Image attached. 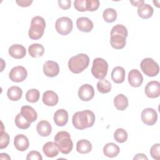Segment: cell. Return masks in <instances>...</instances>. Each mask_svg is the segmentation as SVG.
I'll return each instance as SVG.
<instances>
[{
  "label": "cell",
  "mask_w": 160,
  "mask_h": 160,
  "mask_svg": "<svg viewBox=\"0 0 160 160\" xmlns=\"http://www.w3.org/2000/svg\"><path fill=\"white\" fill-rule=\"evenodd\" d=\"M95 115L90 110H84L75 112L72 118V124L78 129H84L91 128L95 122Z\"/></svg>",
  "instance_id": "cell-1"
},
{
  "label": "cell",
  "mask_w": 160,
  "mask_h": 160,
  "mask_svg": "<svg viewBox=\"0 0 160 160\" xmlns=\"http://www.w3.org/2000/svg\"><path fill=\"white\" fill-rule=\"evenodd\" d=\"M128 34L127 28L122 24H116L111 29L110 33V43L116 49H121L124 48Z\"/></svg>",
  "instance_id": "cell-2"
},
{
  "label": "cell",
  "mask_w": 160,
  "mask_h": 160,
  "mask_svg": "<svg viewBox=\"0 0 160 160\" xmlns=\"http://www.w3.org/2000/svg\"><path fill=\"white\" fill-rule=\"evenodd\" d=\"M89 56L86 54L80 53L69 59L68 61V68L72 72L78 74L86 69L89 66Z\"/></svg>",
  "instance_id": "cell-3"
},
{
  "label": "cell",
  "mask_w": 160,
  "mask_h": 160,
  "mask_svg": "<svg viewBox=\"0 0 160 160\" xmlns=\"http://www.w3.org/2000/svg\"><path fill=\"white\" fill-rule=\"evenodd\" d=\"M54 142L59 151L64 154H69L72 149L73 142L69 133L67 131L58 132L54 136Z\"/></svg>",
  "instance_id": "cell-4"
},
{
  "label": "cell",
  "mask_w": 160,
  "mask_h": 160,
  "mask_svg": "<svg viewBox=\"0 0 160 160\" xmlns=\"http://www.w3.org/2000/svg\"><path fill=\"white\" fill-rule=\"evenodd\" d=\"M46 22L43 18L37 16L34 17L31 22V26L29 30V37L33 40L40 39L44 32Z\"/></svg>",
  "instance_id": "cell-5"
},
{
  "label": "cell",
  "mask_w": 160,
  "mask_h": 160,
  "mask_svg": "<svg viewBox=\"0 0 160 160\" xmlns=\"http://www.w3.org/2000/svg\"><path fill=\"white\" fill-rule=\"evenodd\" d=\"M108 70V64L106 60L101 58H97L93 60L91 73L96 79H104L107 75Z\"/></svg>",
  "instance_id": "cell-6"
},
{
  "label": "cell",
  "mask_w": 160,
  "mask_h": 160,
  "mask_svg": "<svg viewBox=\"0 0 160 160\" xmlns=\"http://www.w3.org/2000/svg\"><path fill=\"white\" fill-rule=\"evenodd\" d=\"M142 71L148 76L154 77L158 74L159 67L158 64L152 58H147L142 60L140 64Z\"/></svg>",
  "instance_id": "cell-7"
},
{
  "label": "cell",
  "mask_w": 160,
  "mask_h": 160,
  "mask_svg": "<svg viewBox=\"0 0 160 160\" xmlns=\"http://www.w3.org/2000/svg\"><path fill=\"white\" fill-rule=\"evenodd\" d=\"M56 31L61 35L69 34L72 29L73 24L72 20L68 17H61L58 18L55 24Z\"/></svg>",
  "instance_id": "cell-8"
},
{
  "label": "cell",
  "mask_w": 160,
  "mask_h": 160,
  "mask_svg": "<svg viewBox=\"0 0 160 160\" xmlns=\"http://www.w3.org/2000/svg\"><path fill=\"white\" fill-rule=\"evenodd\" d=\"M28 76V72L26 68L21 66H18L11 69L9 73V79L16 82H22L26 79Z\"/></svg>",
  "instance_id": "cell-9"
},
{
  "label": "cell",
  "mask_w": 160,
  "mask_h": 160,
  "mask_svg": "<svg viewBox=\"0 0 160 160\" xmlns=\"http://www.w3.org/2000/svg\"><path fill=\"white\" fill-rule=\"evenodd\" d=\"M141 117L142 122L148 126L154 125L158 120V114L156 111L150 108L142 110Z\"/></svg>",
  "instance_id": "cell-10"
},
{
  "label": "cell",
  "mask_w": 160,
  "mask_h": 160,
  "mask_svg": "<svg viewBox=\"0 0 160 160\" xmlns=\"http://www.w3.org/2000/svg\"><path fill=\"white\" fill-rule=\"evenodd\" d=\"M94 96V88L89 84H84L82 85L78 90V96L83 101H89L91 100Z\"/></svg>",
  "instance_id": "cell-11"
},
{
  "label": "cell",
  "mask_w": 160,
  "mask_h": 160,
  "mask_svg": "<svg viewBox=\"0 0 160 160\" xmlns=\"http://www.w3.org/2000/svg\"><path fill=\"white\" fill-rule=\"evenodd\" d=\"M145 94L149 98H156L160 95V83L158 81L149 82L145 87Z\"/></svg>",
  "instance_id": "cell-12"
},
{
  "label": "cell",
  "mask_w": 160,
  "mask_h": 160,
  "mask_svg": "<svg viewBox=\"0 0 160 160\" xmlns=\"http://www.w3.org/2000/svg\"><path fill=\"white\" fill-rule=\"evenodd\" d=\"M43 72L48 77H55L59 72V65L55 61H48L43 65Z\"/></svg>",
  "instance_id": "cell-13"
},
{
  "label": "cell",
  "mask_w": 160,
  "mask_h": 160,
  "mask_svg": "<svg viewBox=\"0 0 160 160\" xmlns=\"http://www.w3.org/2000/svg\"><path fill=\"white\" fill-rule=\"evenodd\" d=\"M128 81L131 86L139 87L143 82L142 75L138 69H132L128 74Z\"/></svg>",
  "instance_id": "cell-14"
},
{
  "label": "cell",
  "mask_w": 160,
  "mask_h": 160,
  "mask_svg": "<svg viewBox=\"0 0 160 160\" xmlns=\"http://www.w3.org/2000/svg\"><path fill=\"white\" fill-rule=\"evenodd\" d=\"M76 26L80 31L89 32L93 28V22L88 18L81 17L76 20Z\"/></svg>",
  "instance_id": "cell-15"
},
{
  "label": "cell",
  "mask_w": 160,
  "mask_h": 160,
  "mask_svg": "<svg viewBox=\"0 0 160 160\" xmlns=\"http://www.w3.org/2000/svg\"><path fill=\"white\" fill-rule=\"evenodd\" d=\"M14 145L17 150L19 151H26L29 146L28 138L24 134H18L14 139Z\"/></svg>",
  "instance_id": "cell-16"
},
{
  "label": "cell",
  "mask_w": 160,
  "mask_h": 160,
  "mask_svg": "<svg viewBox=\"0 0 160 160\" xmlns=\"http://www.w3.org/2000/svg\"><path fill=\"white\" fill-rule=\"evenodd\" d=\"M59 101L58 94L51 90L45 91L42 95V102L48 106H56Z\"/></svg>",
  "instance_id": "cell-17"
},
{
  "label": "cell",
  "mask_w": 160,
  "mask_h": 160,
  "mask_svg": "<svg viewBox=\"0 0 160 160\" xmlns=\"http://www.w3.org/2000/svg\"><path fill=\"white\" fill-rule=\"evenodd\" d=\"M54 121L58 126H64L68 121V113L64 109L57 110L54 114Z\"/></svg>",
  "instance_id": "cell-18"
},
{
  "label": "cell",
  "mask_w": 160,
  "mask_h": 160,
  "mask_svg": "<svg viewBox=\"0 0 160 160\" xmlns=\"http://www.w3.org/2000/svg\"><path fill=\"white\" fill-rule=\"evenodd\" d=\"M9 55L15 59H22L26 54V48L21 44H13L9 48Z\"/></svg>",
  "instance_id": "cell-19"
},
{
  "label": "cell",
  "mask_w": 160,
  "mask_h": 160,
  "mask_svg": "<svg viewBox=\"0 0 160 160\" xmlns=\"http://www.w3.org/2000/svg\"><path fill=\"white\" fill-rule=\"evenodd\" d=\"M44 154L48 158H54L58 155L59 149L54 142H47L42 147Z\"/></svg>",
  "instance_id": "cell-20"
},
{
  "label": "cell",
  "mask_w": 160,
  "mask_h": 160,
  "mask_svg": "<svg viewBox=\"0 0 160 160\" xmlns=\"http://www.w3.org/2000/svg\"><path fill=\"white\" fill-rule=\"evenodd\" d=\"M36 130L41 136L47 137L51 133L52 127L48 121L42 120L38 123L36 126Z\"/></svg>",
  "instance_id": "cell-21"
},
{
  "label": "cell",
  "mask_w": 160,
  "mask_h": 160,
  "mask_svg": "<svg viewBox=\"0 0 160 160\" xmlns=\"http://www.w3.org/2000/svg\"><path fill=\"white\" fill-rule=\"evenodd\" d=\"M125 73L126 72L123 68L121 66L115 67L111 72V79L115 83H122L125 79Z\"/></svg>",
  "instance_id": "cell-22"
},
{
  "label": "cell",
  "mask_w": 160,
  "mask_h": 160,
  "mask_svg": "<svg viewBox=\"0 0 160 160\" xmlns=\"http://www.w3.org/2000/svg\"><path fill=\"white\" fill-rule=\"evenodd\" d=\"M119 151V146L113 142L107 143L103 148V153L108 158H114L117 156Z\"/></svg>",
  "instance_id": "cell-23"
},
{
  "label": "cell",
  "mask_w": 160,
  "mask_h": 160,
  "mask_svg": "<svg viewBox=\"0 0 160 160\" xmlns=\"http://www.w3.org/2000/svg\"><path fill=\"white\" fill-rule=\"evenodd\" d=\"M21 113L25 117L28 121L31 122H34L38 118V114L36 111L29 106H23L21 109Z\"/></svg>",
  "instance_id": "cell-24"
},
{
  "label": "cell",
  "mask_w": 160,
  "mask_h": 160,
  "mask_svg": "<svg viewBox=\"0 0 160 160\" xmlns=\"http://www.w3.org/2000/svg\"><path fill=\"white\" fill-rule=\"evenodd\" d=\"M114 105L118 110L124 111L128 106V99L125 95L119 94L114 98Z\"/></svg>",
  "instance_id": "cell-25"
},
{
  "label": "cell",
  "mask_w": 160,
  "mask_h": 160,
  "mask_svg": "<svg viewBox=\"0 0 160 160\" xmlns=\"http://www.w3.org/2000/svg\"><path fill=\"white\" fill-rule=\"evenodd\" d=\"M153 12L154 10L152 6L148 4H143L138 9V16L142 19L150 18L152 16Z\"/></svg>",
  "instance_id": "cell-26"
},
{
  "label": "cell",
  "mask_w": 160,
  "mask_h": 160,
  "mask_svg": "<svg viewBox=\"0 0 160 160\" xmlns=\"http://www.w3.org/2000/svg\"><path fill=\"white\" fill-rule=\"evenodd\" d=\"M28 52L31 57L39 58L43 55L44 52V48L42 44L34 43L29 46Z\"/></svg>",
  "instance_id": "cell-27"
},
{
  "label": "cell",
  "mask_w": 160,
  "mask_h": 160,
  "mask_svg": "<svg viewBox=\"0 0 160 160\" xmlns=\"http://www.w3.org/2000/svg\"><path fill=\"white\" fill-rule=\"evenodd\" d=\"M22 94V89L16 86H11L8 89L7 91V96L8 98L12 101H16L19 100Z\"/></svg>",
  "instance_id": "cell-28"
},
{
  "label": "cell",
  "mask_w": 160,
  "mask_h": 160,
  "mask_svg": "<svg viewBox=\"0 0 160 160\" xmlns=\"http://www.w3.org/2000/svg\"><path fill=\"white\" fill-rule=\"evenodd\" d=\"M92 149V144L87 139H81L76 144V150L80 154L89 153Z\"/></svg>",
  "instance_id": "cell-29"
},
{
  "label": "cell",
  "mask_w": 160,
  "mask_h": 160,
  "mask_svg": "<svg viewBox=\"0 0 160 160\" xmlns=\"http://www.w3.org/2000/svg\"><path fill=\"white\" fill-rule=\"evenodd\" d=\"M14 121L16 126L21 129H28L31 124V122L28 121L25 117H24L21 112L18 113L16 115Z\"/></svg>",
  "instance_id": "cell-30"
},
{
  "label": "cell",
  "mask_w": 160,
  "mask_h": 160,
  "mask_svg": "<svg viewBox=\"0 0 160 160\" xmlns=\"http://www.w3.org/2000/svg\"><path fill=\"white\" fill-rule=\"evenodd\" d=\"M97 89L98 91L102 94L108 93L111 90V84L110 82L106 79H100L97 83Z\"/></svg>",
  "instance_id": "cell-31"
},
{
  "label": "cell",
  "mask_w": 160,
  "mask_h": 160,
  "mask_svg": "<svg viewBox=\"0 0 160 160\" xmlns=\"http://www.w3.org/2000/svg\"><path fill=\"white\" fill-rule=\"evenodd\" d=\"M102 17L106 22H112L117 18V12L112 8H107L103 11Z\"/></svg>",
  "instance_id": "cell-32"
},
{
  "label": "cell",
  "mask_w": 160,
  "mask_h": 160,
  "mask_svg": "<svg viewBox=\"0 0 160 160\" xmlns=\"http://www.w3.org/2000/svg\"><path fill=\"white\" fill-rule=\"evenodd\" d=\"M40 96L39 91L36 89H31L28 90L26 94V99L31 103L36 102Z\"/></svg>",
  "instance_id": "cell-33"
},
{
  "label": "cell",
  "mask_w": 160,
  "mask_h": 160,
  "mask_svg": "<svg viewBox=\"0 0 160 160\" xmlns=\"http://www.w3.org/2000/svg\"><path fill=\"white\" fill-rule=\"evenodd\" d=\"M128 136L127 132L122 128L117 129L114 133V138L115 140L119 143H122L126 141Z\"/></svg>",
  "instance_id": "cell-34"
},
{
  "label": "cell",
  "mask_w": 160,
  "mask_h": 160,
  "mask_svg": "<svg viewBox=\"0 0 160 160\" xmlns=\"http://www.w3.org/2000/svg\"><path fill=\"white\" fill-rule=\"evenodd\" d=\"M0 149H4L8 146L9 142V134L4 131V126L2 122H1V129L0 133Z\"/></svg>",
  "instance_id": "cell-35"
},
{
  "label": "cell",
  "mask_w": 160,
  "mask_h": 160,
  "mask_svg": "<svg viewBox=\"0 0 160 160\" xmlns=\"http://www.w3.org/2000/svg\"><path fill=\"white\" fill-rule=\"evenodd\" d=\"M74 6L75 9L78 11L84 12L88 11L87 0H75Z\"/></svg>",
  "instance_id": "cell-36"
},
{
  "label": "cell",
  "mask_w": 160,
  "mask_h": 160,
  "mask_svg": "<svg viewBox=\"0 0 160 160\" xmlns=\"http://www.w3.org/2000/svg\"><path fill=\"white\" fill-rule=\"evenodd\" d=\"M151 157L156 160L160 159V144L159 143L154 144L150 149Z\"/></svg>",
  "instance_id": "cell-37"
},
{
  "label": "cell",
  "mask_w": 160,
  "mask_h": 160,
  "mask_svg": "<svg viewBox=\"0 0 160 160\" xmlns=\"http://www.w3.org/2000/svg\"><path fill=\"white\" fill-rule=\"evenodd\" d=\"M88 11H96L99 6V1L98 0H87Z\"/></svg>",
  "instance_id": "cell-38"
},
{
  "label": "cell",
  "mask_w": 160,
  "mask_h": 160,
  "mask_svg": "<svg viewBox=\"0 0 160 160\" xmlns=\"http://www.w3.org/2000/svg\"><path fill=\"white\" fill-rule=\"evenodd\" d=\"M27 160H42V157L39 152L37 151H30L26 157Z\"/></svg>",
  "instance_id": "cell-39"
},
{
  "label": "cell",
  "mask_w": 160,
  "mask_h": 160,
  "mask_svg": "<svg viewBox=\"0 0 160 160\" xmlns=\"http://www.w3.org/2000/svg\"><path fill=\"white\" fill-rule=\"evenodd\" d=\"M58 2L59 4V6L62 9H68L71 7V0H59Z\"/></svg>",
  "instance_id": "cell-40"
},
{
  "label": "cell",
  "mask_w": 160,
  "mask_h": 160,
  "mask_svg": "<svg viewBox=\"0 0 160 160\" xmlns=\"http://www.w3.org/2000/svg\"><path fill=\"white\" fill-rule=\"evenodd\" d=\"M16 3L21 7H28L29 6H30L31 4V3L32 2V1H25V0H20V1H16Z\"/></svg>",
  "instance_id": "cell-41"
},
{
  "label": "cell",
  "mask_w": 160,
  "mask_h": 160,
  "mask_svg": "<svg viewBox=\"0 0 160 160\" xmlns=\"http://www.w3.org/2000/svg\"><path fill=\"white\" fill-rule=\"evenodd\" d=\"M133 159L134 160H135V159H146V160H148V157L144 154L138 153L134 157Z\"/></svg>",
  "instance_id": "cell-42"
},
{
  "label": "cell",
  "mask_w": 160,
  "mask_h": 160,
  "mask_svg": "<svg viewBox=\"0 0 160 160\" xmlns=\"http://www.w3.org/2000/svg\"><path fill=\"white\" fill-rule=\"evenodd\" d=\"M130 2L134 6H136V7H138V8L140 6H141L142 4H144V1H130Z\"/></svg>",
  "instance_id": "cell-43"
},
{
  "label": "cell",
  "mask_w": 160,
  "mask_h": 160,
  "mask_svg": "<svg viewBox=\"0 0 160 160\" xmlns=\"http://www.w3.org/2000/svg\"><path fill=\"white\" fill-rule=\"evenodd\" d=\"M0 159H11V158L6 153H1L0 154Z\"/></svg>",
  "instance_id": "cell-44"
}]
</instances>
